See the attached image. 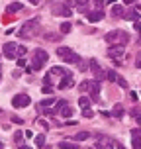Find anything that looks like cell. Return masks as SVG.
<instances>
[{
  "mask_svg": "<svg viewBox=\"0 0 141 149\" xmlns=\"http://www.w3.org/2000/svg\"><path fill=\"white\" fill-rule=\"evenodd\" d=\"M104 39L110 45H126L127 41H129V36H127V31H124V30H112L104 36Z\"/></svg>",
  "mask_w": 141,
  "mask_h": 149,
  "instance_id": "6da1fadb",
  "label": "cell"
},
{
  "mask_svg": "<svg viewBox=\"0 0 141 149\" xmlns=\"http://www.w3.org/2000/svg\"><path fill=\"white\" fill-rule=\"evenodd\" d=\"M37 28H39V18H30L28 22L22 24V28H20V37H24V39H30V37L35 36Z\"/></svg>",
  "mask_w": 141,
  "mask_h": 149,
  "instance_id": "7a4b0ae2",
  "label": "cell"
},
{
  "mask_svg": "<svg viewBox=\"0 0 141 149\" xmlns=\"http://www.w3.org/2000/svg\"><path fill=\"white\" fill-rule=\"evenodd\" d=\"M45 61H47V51L45 49H35V53H33V69L39 71L45 65Z\"/></svg>",
  "mask_w": 141,
  "mask_h": 149,
  "instance_id": "3957f363",
  "label": "cell"
},
{
  "mask_svg": "<svg viewBox=\"0 0 141 149\" xmlns=\"http://www.w3.org/2000/svg\"><path fill=\"white\" fill-rule=\"evenodd\" d=\"M30 104H31V98L28 94H16L12 98V106L14 108H26V106H30Z\"/></svg>",
  "mask_w": 141,
  "mask_h": 149,
  "instance_id": "277c9868",
  "label": "cell"
},
{
  "mask_svg": "<svg viewBox=\"0 0 141 149\" xmlns=\"http://www.w3.org/2000/svg\"><path fill=\"white\" fill-rule=\"evenodd\" d=\"M88 63H90V71L94 73V79L102 82V81L106 79V73L102 71V69H100V65H98V61H96V59H90Z\"/></svg>",
  "mask_w": 141,
  "mask_h": 149,
  "instance_id": "5b68a950",
  "label": "cell"
},
{
  "mask_svg": "<svg viewBox=\"0 0 141 149\" xmlns=\"http://www.w3.org/2000/svg\"><path fill=\"white\" fill-rule=\"evenodd\" d=\"M4 55H6V59H14L16 55H18V45L14 43V41H8V43H4Z\"/></svg>",
  "mask_w": 141,
  "mask_h": 149,
  "instance_id": "8992f818",
  "label": "cell"
},
{
  "mask_svg": "<svg viewBox=\"0 0 141 149\" xmlns=\"http://www.w3.org/2000/svg\"><path fill=\"white\" fill-rule=\"evenodd\" d=\"M71 86H74V81H73V74L69 73V74H65V77L61 79V82L57 84V88L59 90H67V88H71Z\"/></svg>",
  "mask_w": 141,
  "mask_h": 149,
  "instance_id": "52a82bcc",
  "label": "cell"
},
{
  "mask_svg": "<svg viewBox=\"0 0 141 149\" xmlns=\"http://www.w3.org/2000/svg\"><path fill=\"white\" fill-rule=\"evenodd\" d=\"M63 61H65V63H69V65H78L82 59H81V55H78L76 51H73V49H71V51L63 57Z\"/></svg>",
  "mask_w": 141,
  "mask_h": 149,
  "instance_id": "ba28073f",
  "label": "cell"
},
{
  "mask_svg": "<svg viewBox=\"0 0 141 149\" xmlns=\"http://www.w3.org/2000/svg\"><path fill=\"white\" fill-rule=\"evenodd\" d=\"M122 55H124V45H110V47H108V57L119 59Z\"/></svg>",
  "mask_w": 141,
  "mask_h": 149,
  "instance_id": "9c48e42d",
  "label": "cell"
},
{
  "mask_svg": "<svg viewBox=\"0 0 141 149\" xmlns=\"http://www.w3.org/2000/svg\"><path fill=\"white\" fill-rule=\"evenodd\" d=\"M86 18H88V22H100V20H104V12L98 8V10H94V12H88Z\"/></svg>",
  "mask_w": 141,
  "mask_h": 149,
  "instance_id": "30bf717a",
  "label": "cell"
},
{
  "mask_svg": "<svg viewBox=\"0 0 141 149\" xmlns=\"http://www.w3.org/2000/svg\"><path fill=\"white\" fill-rule=\"evenodd\" d=\"M55 14H61V16H67V18H71V14H73V8L69 6V4H65V6L55 8Z\"/></svg>",
  "mask_w": 141,
  "mask_h": 149,
  "instance_id": "8fae6325",
  "label": "cell"
},
{
  "mask_svg": "<svg viewBox=\"0 0 141 149\" xmlns=\"http://www.w3.org/2000/svg\"><path fill=\"white\" fill-rule=\"evenodd\" d=\"M139 10H129V12H127V14H124V18H126V20H129V22H139Z\"/></svg>",
  "mask_w": 141,
  "mask_h": 149,
  "instance_id": "7c38bea8",
  "label": "cell"
},
{
  "mask_svg": "<svg viewBox=\"0 0 141 149\" xmlns=\"http://www.w3.org/2000/svg\"><path fill=\"white\" fill-rule=\"evenodd\" d=\"M112 18H124V6L122 4H114L112 6Z\"/></svg>",
  "mask_w": 141,
  "mask_h": 149,
  "instance_id": "4fadbf2b",
  "label": "cell"
},
{
  "mask_svg": "<svg viewBox=\"0 0 141 149\" xmlns=\"http://www.w3.org/2000/svg\"><path fill=\"white\" fill-rule=\"evenodd\" d=\"M22 10V2H12L10 6H6V14H16Z\"/></svg>",
  "mask_w": 141,
  "mask_h": 149,
  "instance_id": "5bb4252c",
  "label": "cell"
},
{
  "mask_svg": "<svg viewBox=\"0 0 141 149\" xmlns=\"http://www.w3.org/2000/svg\"><path fill=\"white\" fill-rule=\"evenodd\" d=\"M118 77H119V74L116 73V71H114V69H108V71H106V79H108V81L116 82V81H118Z\"/></svg>",
  "mask_w": 141,
  "mask_h": 149,
  "instance_id": "9a60e30c",
  "label": "cell"
},
{
  "mask_svg": "<svg viewBox=\"0 0 141 149\" xmlns=\"http://www.w3.org/2000/svg\"><path fill=\"white\" fill-rule=\"evenodd\" d=\"M67 104H69L67 100H65V98H61V100H57V102H55V106H53V108H55V112L59 114V112L63 110V108H65V106H67Z\"/></svg>",
  "mask_w": 141,
  "mask_h": 149,
  "instance_id": "2e32d148",
  "label": "cell"
},
{
  "mask_svg": "<svg viewBox=\"0 0 141 149\" xmlns=\"http://www.w3.org/2000/svg\"><path fill=\"white\" fill-rule=\"evenodd\" d=\"M112 116L122 118V116H124V106H122V104H116V106H114V110H112Z\"/></svg>",
  "mask_w": 141,
  "mask_h": 149,
  "instance_id": "e0dca14e",
  "label": "cell"
},
{
  "mask_svg": "<svg viewBox=\"0 0 141 149\" xmlns=\"http://www.w3.org/2000/svg\"><path fill=\"white\" fill-rule=\"evenodd\" d=\"M59 116H63V118H67V120H69V118H71V116H73V108H71V106L67 104V106H65V108H63V110L59 112Z\"/></svg>",
  "mask_w": 141,
  "mask_h": 149,
  "instance_id": "ac0fdd59",
  "label": "cell"
},
{
  "mask_svg": "<svg viewBox=\"0 0 141 149\" xmlns=\"http://www.w3.org/2000/svg\"><path fill=\"white\" fill-rule=\"evenodd\" d=\"M33 141H35L37 149H41V147L45 145V134H39V135H35V139H33Z\"/></svg>",
  "mask_w": 141,
  "mask_h": 149,
  "instance_id": "d6986e66",
  "label": "cell"
},
{
  "mask_svg": "<svg viewBox=\"0 0 141 149\" xmlns=\"http://www.w3.org/2000/svg\"><path fill=\"white\" fill-rule=\"evenodd\" d=\"M45 39H47V41H61V39H63V33H47Z\"/></svg>",
  "mask_w": 141,
  "mask_h": 149,
  "instance_id": "ffe728a7",
  "label": "cell"
},
{
  "mask_svg": "<svg viewBox=\"0 0 141 149\" xmlns=\"http://www.w3.org/2000/svg\"><path fill=\"white\" fill-rule=\"evenodd\" d=\"M55 102H57V98L49 96V98H43V100H41V106H43V108H49V106H53Z\"/></svg>",
  "mask_w": 141,
  "mask_h": 149,
  "instance_id": "44dd1931",
  "label": "cell"
},
{
  "mask_svg": "<svg viewBox=\"0 0 141 149\" xmlns=\"http://www.w3.org/2000/svg\"><path fill=\"white\" fill-rule=\"evenodd\" d=\"M90 102H92V100H90V98H86V96L78 98V106H81L82 110H84V108H90Z\"/></svg>",
  "mask_w": 141,
  "mask_h": 149,
  "instance_id": "7402d4cb",
  "label": "cell"
},
{
  "mask_svg": "<svg viewBox=\"0 0 141 149\" xmlns=\"http://www.w3.org/2000/svg\"><path fill=\"white\" fill-rule=\"evenodd\" d=\"M131 147L141 149V135H133V137H131Z\"/></svg>",
  "mask_w": 141,
  "mask_h": 149,
  "instance_id": "603a6c76",
  "label": "cell"
},
{
  "mask_svg": "<svg viewBox=\"0 0 141 149\" xmlns=\"http://www.w3.org/2000/svg\"><path fill=\"white\" fill-rule=\"evenodd\" d=\"M59 147H61V149H81L78 145H74V143H71V141H61Z\"/></svg>",
  "mask_w": 141,
  "mask_h": 149,
  "instance_id": "cb8c5ba5",
  "label": "cell"
},
{
  "mask_svg": "<svg viewBox=\"0 0 141 149\" xmlns=\"http://www.w3.org/2000/svg\"><path fill=\"white\" fill-rule=\"evenodd\" d=\"M88 132H78V134H74V139L76 141H84V139H88Z\"/></svg>",
  "mask_w": 141,
  "mask_h": 149,
  "instance_id": "d4e9b609",
  "label": "cell"
},
{
  "mask_svg": "<svg viewBox=\"0 0 141 149\" xmlns=\"http://www.w3.org/2000/svg\"><path fill=\"white\" fill-rule=\"evenodd\" d=\"M71 30H73L71 22H63V24H61V33H63V36H65V33H69Z\"/></svg>",
  "mask_w": 141,
  "mask_h": 149,
  "instance_id": "484cf974",
  "label": "cell"
},
{
  "mask_svg": "<svg viewBox=\"0 0 141 149\" xmlns=\"http://www.w3.org/2000/svg\"><path fill=\"white\" fill-rule=\"evenodd\" d=\"M78 90H81V92H88L90 90V81H82L81 84H78Z\"/></svg>",
  "mask_w": 141,
  "mask_h": 149,
  "instance_id": "4316f807",
  "label": "cell"
},
{
  "mask_svg": "<svg viewBox=\"0 0 141 149\" xmlns=\"http://www.w3.org/2000/svg\"><path fill=\"white\" fill-rule=\"evenodd\" d=\"M51 74H59V77H65V74H69L65 69H61V67H53L51 69Z\"/></svg>",
  "mask_w": 141,
  "mask_h": 149,
  "instance_id": "83f0119b",
  "label": "cell"
},
{
  "mask_svg": "<svg viewBox=\"0 0 141 149\" xmlns=\"http://www.w3.org/2000/svg\"><path fill=\"white\" fill-rule=\"evenodd\" d=\"M24 135H26V134H22V132H16V134H14V141L18 143V145H22V143H24Z\"/></svg>",
  "mask_w": 141,
  "mask_h": 149,
  "instance_id": "f1b7e54d",
  "label": "cell"
},
{
  "mask_svg": "<svg viewBox=\"0 0 141 149\" xmlns=\"http://www.w3.org/2000/svg\"><path fill=\"white\" fill-rule=\"evenodd\" d=\"M69 51H71V47H59V49H57V57H61V59H63Z\"/></svg>",
  "mask_w": 141,
  "mask_h": 149,
  "instance_id": "f546056e",
  "label": "cell"
},
{
  "mask_svg": "<svg viewBox=\"0 0 141 149\" xmlns=\"http://www.w3.org/2000/svg\"><path fill=\"white\" fill-rule=\"evenodd\" d=\"M82 116H84V118H94V112L90 110V108H84V110H82Z\"/></svg>",
  "mask_w": 141,
  "mask_h": 149,
  "instance_id": "4dcf8cb0",
  "label": "cell"
},
{
  "mask_svg": "<svg viewBox=\"0 0 141 149\" xmlns=\"http://www.w3.org/2000/svg\"><path fill=\"white\" fill-rule=\"evenodd\" d=\"M116 82H118V86H122V88H127V81L124 79V77H118V81H116Z\"/></svg>",
  "mask_w": 141,
  "mask_h": 149,
  "instance_id": "1f68e13d",
  "label": "cell"
},
{
  "mask_svg": "<svg viewBox=\"0 0 141 149\" xmlns=\"http://www.w3.org/2000/svg\"><path fill=\"white\" fill-rule=\"evenodd\" d=\"M41 92H43V94H53V86H51V84H43Z\"/></svg>",
  "mask_w": 141,
  "mask_h": 149,
  "instance_id": "d6a6232c",
  "label": "cell"
},
{
  "mask_svg": "<svg viewBox=\"0 0 141 149\" xmlns=\"http://www.w3.org/2000/svg\"><path fill=\"white\" fill-rule=\"evenodd\" d=\"M26 51H28V49H26V45H18V55H26Z\"/></svg>",
  "mask_w": 141,
  "mask_h": 149,
  "instance_id": "836d02e7",
  "label": "cell"
},
{
  "mask_svg": "<svg viewBox=\"0 0 141 149\" xmlns=\"http://www.w3.org/2000/svg\"><path fill=\"white\" fill-rule=\"evenodd\" d=\"M12 122H14V124H20V126L24 124V120L20 118V116H12Z\"/></svg>",
  "mask_w": 141,
  "mask_h": 149,
  "instance_id": "e575fe53",
  "label": "cell"
},
{
  "mask_svg": "<svg viewBox=\"0 0 141 149\" xmlns=\"http://www.w3.org/2000/svg\"><path fill=\"white\" fill-rule=\"evenodd\" d=\"M94 4H96V8H100V10H102V6H104V0H94Z\"/></svg>",
  "mask_w": 141,
  "mask_h": 149,
  "instance_id": "d590c367",
  "label": "cell"
},
{
  "mask_svg": "<svg viewBox=\"0 0 141 149\" xmlns=\"http://www.w3.org/2000/svg\"><path fill=\"white\" fill-rule=\"evenodd\" d=\"M18 67H20V69L26 67V61H24V59H18Z\"/></svg>",
  "mask_w": 141,
  "mask_h": 149,
  "instance_id": "8d00e7d4",
  "label": "cell"
},
{
  "mask_svg": "<svg viewBox=\"0 0 141 149\" xmlns=\"http://www.w3.org/2000/svg\"><path fill=\"white\" fill-rule=\"evenodd\" d=\"M76 2H78V6H86L88 4V0H76Z\"/></svg>",
  "mask_w": 141,
  "mask_h": 149,
  "instance_id": "74e56055",
  "label": "cell"
},
{
  "mask_svg": "<svg viewBox=\"0 0 141 149\" xmlns=\"http://www.w3.org/2000/svg\"><path fill=\"white\" fill-rule=\"evenodd\" d=\"M135 30L139 31V36H141V22H135Z\"/></svg>",
  "mask_w": 141,
  "mask_h": 149,
  "instance_id": "f35d334b",
  "label": "cell"
},
{
  "mask_svg": "<svg viewBox=\"0 0 141 149\" xmlns=\"http://www.w3.org/2000/svg\"><path fill=\"white\" fill-rule=\"evenodd\" d=\"M67 4H69V6H71V8H73L74 4H78V2H76V0H67Z\"/></svg>",
  "mask_w": 141,
  "mask_h": 149,
  "instance_id": "ab89813d",
  "label": "cell"
},
{
  "mask_svg": "<svg viewBox=\"0 0 141 149\" xmlns=\"http://www.w3.org/2000/svg\"><path fill=\"white\" fill-rule=\"evenodd\" d=\"M18 149H33V147H28V145H24V143H22V145H18Z\"/></svg>",
  "mask_w": 141,
  "mask_h": 149,
  "instance_id": "60d3db41",
  "label": "cell"
},
{
  "mask_svg": "<svg viewBox=\"0 0 141 149\" xmlns=\"http://www.w3.org/2000/svg\"><path fill=\"white\" fill-rule=\"evenodd\" d=\"M135 120H137V124H141V114H137V116H135Z\"/></svg>",
  "mask_w": 141,
  "mask_h": 149,
  "instance_id": "b9f144b4",
  "label": "cell"
},
{
  "mask_svg": "<svg viewBox=\"0 0 141 149\" xmlns=\"http://www.w3.org/2000/svg\"><path fill=\"white\" fill-rule=\"evenodd\" d=\"M116 147H118V149H127V147H124L122 143H116Z\"/></svg>",
  "mask_w": 141,
  "mask_h": 149,
  "instance_id": "7bdbcfd3",
  "label": "cell"
},
{
  "mask_svg": "<svg viewBox=\"0 0 141 149\" xmlns=\"http://www.w3.org/2000/svg\"><path fill=\"white\" fill-rule=\"evenodd\" d=\"M135 67H137V69H141V59L137 61V63H135Z\"/></svg>",
  "mask_w": 141,
  "mask_h": 149,
  "instance_id": "ee69618b",
  "label": "cell"
},
{
  "mask_svg": "<svg viewBox=\"0 0 141 149\" xmlns=\"http://www.w3.org/2000/svg\"><path fill=\"white\" fill-rule=\"evenodd\" d=\"M106 4H116V0H106Z\"/></svg>",
  "mask_w": 141,
  "mask_h": 149,
  "instance_id": "f6af8a7d",
  "label": "cell"
},
{
  "mask_svg": "<svg viewBox=\"0 0 141 149\" xmlns=\"http://www.w3.org/2000/svg\"><path fill=\"white\" fill-rule=\"evenodd\" d=\"M28 2H31V4H39V0H28Z\"/></svg>",
  "mask_w": 141,
  "mask_h": 149,
  "instance_id": "bcb514c9",
  "label": "cell"
},
{
  "mask_svg": "<svg viewBox=\"0 0 141 149\" xmlns=\"http://www.w3.org/2000/svg\"><path fill=\"white\" fill-rule=\"evenodd\" d=\"M137 10H139V12H141V4H137Z\"/></svg>",
  "mask_w": 141,
  "mask_h": 149,
  "instance_id": "7dc6e473",
  "label": "cell"
},
{
  "mask_svg": "<svg viewBox=\"0 0 141 149\" xmlns=\"http://www.w3.org/2000/svg\"><path fill=\"white\" fill-rule=\"evenodd\" d=\"M0 71H2V65H0Z\"/></svg>",
  "mask_w": 141,
  "mask_h": 149,
  "instance_id": "c3c4849f",
  "label": "cell"
},
{
  "mask_svg": "<svg viewBox=\"0 0 141 149\" xmlns=\"http://www.w3.org/2000/svg\"><path fill=\"white\" fill-rule=\"evenodd\" d=\"M139 132H141V130H139Z\"/></svg>",
  "mask_w": 141,
  "mask_h": 149,
  "instance_id": "681fc988",
  "label": "cell"
}]
</instances>
